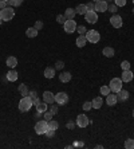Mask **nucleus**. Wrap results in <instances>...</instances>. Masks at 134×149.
<instances>
[{
  "mask_svg": "<svg viewBox=\"0 0 134 149\" xmlns=\"http://www.w3.org/2000/svg\"><path fill=\"white\" fill-rule=\"evenodd\" d=\"M131 114H133V118H134V109H133V113H131Z\"/></svg>",
  "mask_w": 134,
  "mask_h": 149,
  "instance_id": "3c124183",
  "label": "nucleus"
},
{
  "mask_svg": "<svg viewBox=\"0 0 134 149\" xmlns=\"http://www.w3.org/2000/svg\"><path fill=\"white\" fill-rule=\"evenodd\" d=\"M43 101L47 104H54L55 102V94L51 91H44L43 93Z\"/></svg>",
  "mask_w": 134,
  "mask_h": 149,
  "instance_id": "4468645a",
  "label": "nucleus"
},
{
  "mask_svg": "<svg viewBox=\"0 0 134 149\" xmlns=\"http://www.w3.org/2000/svg\"><path fill=\"white\" fill-rule=\"evenodd\" d=\"M134 78V74L131 70H124V73H122V75H121V79H122V82H131Z\"/></svg>",
  "mask_w": 134,
  "mask_h": 149,
  "instance_id": "f8f14e48",
  "label": "nucleus"
},
{
  "mask_svg": "<svg viewBox=\"0 0 134 149\" xmlns=\"http://www.w3.org/2000/svg\"><path fill=\"white\" fill-rule=\"evenodd\" d=\"M133 14H134V8H133Z\"/></svg>",
  "mask_w": 134,
  "mask_h": 149,
  "instance_id": "864d4df0",
  "label": "nucleus"
},
{
  "mask_svg": "<svg viewBox=\"0 0 134 149\" xmlns=\"http://www.w3.org/2000/svg\"><path fill=\"white\" fill-rule=\"evenodd\" d=\"M4 1H8V0H4Z\"/></svg>",
  "mask_w": 134,
  "mask_h": 149,
  "instance_id": "6e6d98bb",
  "label": "nucleus"
},
{
  "mask_svg": "<svg viewBox=\"0 0 134 149\" xmlns=\"http://www.w3.org/2000/svg\"><path fill=\"white\" fill-rule=\"evenodd\" d=\"M86 7H87V11H95V3H94V1H91V3H87Z\"/></svg>",
  "mask_w": 134,
  "mask_h": 149,
  "instance_id": "a19ab883",
  "label": "nucleus"
},
{
  "mask_svg": "<svg viewBox=\"0 0 134 149\" xmlns=\"http://www.w3.org/2000/svg\"><path fill=\"white\" fill-rule=\"evenodd\" d=\"M75 43H76V46H78V47H85V46H86V43H87L86 35H78V38H76Z\"/></svg>",
  "mask_w": 134,
  "mask_h": 149,
  "instance_id": "a211bd4d",
  "label": "nucleus"
},
{
  "mask_svg": "<svg viewBox=\"0 0 134 149\" xmlns=\"http://www.w3.org/2000/svg\"><path fill=\"white\" fill-rule=\"evenodd\" d=\"M48 129V122L46 120H40L35 124V133L36 134H46Z\"/></svg>",
  "mask_w": 134,
  "mask_h": 149,
  "instance_id": "7ed1b4c3",
  "label": "nucleus"
},
{
  "mask_svg": "<svg viewBox=\"0 0 134 149\" xmlns=\"http://www.w3.org/2000/svg\"><path fill=\"white\" fill-rule=\"evenodd\" d=\"M65 67V62L63 61H56L55 63V70H62Z\"/></svg>",
  "mask_w": 134,
  "mask_h": 149,
  "instance_id": "4c0bfd02",
  "label": "nucleus"
},
{
  "mask_svg": "<svg viewBox=\"0 0 134 149\" xmlns=\"http://www.w3.org/2000/svg\"><path fill=\"white\" fill-rule=\"evenodd\" d=\"M133 3H134V0H133Z\"/></svg>",
  "mask_w": 134,
  "mask_h": 149,
  "instance_id": "4d7b16f0",
  "label": "nucleus"
},
{
  "mask_svg": "<svg viewBox=\"0 0 134 149\" xmlns=\"http://www.w3.org/2000/svg\"><path fill=\"white\" fill-rule=\"evenodd\" d=\"M76 23L74 19H67V20L65 22V24H63V28H65V31L67 32V34H72V32L76 31Z\"/></svg>",
  "mask_w": 134,
  "mask_h": 149,
  "instance_id": "423d86ee",
  "label": "nucleus"
},
{
  "mask_svg": "<svg viewBox=\"0 0 134 149\" xmlns=\"http://www.w3.org/2000/svg\"><path fill=\"white\" fill-rule=\"evenodd\" d=\"M75 11H76V14H78V15H83V16H85V14L87 12L86 4H79L78 7L75 8Z\"/></svg>",
  "mask_w": 134,
  "mask_h": 149,
  "instance_id": "a878e982",
  "label": "nucleus"
},
{
  "mask_svg": "<svg viewBox=\"0 0 134 149\" xmlns=\"http://www.w3.org/2000/svg\"><path fill=\"white\" fill-rule=\"evenodd\" d=\"M93 1H94V3H95V1H98V0H93Z\"/></svg>",
  "mask_w": 134,
  "mask_h": 149,
  "instance_id": "603ef678",
  "label": "nucleus"
},
{
  "mask_svg": "<svg viewBox=\"0 0 134 149\" xmlns=\"http://www.w3.org/2000/svg\"><path fill=\"white\" fill-rule=\"evenodd\" d=\"M56 130H54V129H47V132H46V136H47L48 139H52L54 137V134H55Z\"/></svg>",
  "mask_w": 134,
  "mask_h": 149,
  "instance_id": "ea45409f",
  "label": "nucleus"
},
{
  "mask_svg": "<svg viewBox=\"0 0 134 149\" xmlns=\"http://www.w3.org/2000/svg\"><path fill=\"white\" fill-rule=\"evenodd\" d=\"M6 7H8L7 1H4V0H0V8L3 10V8H6Z\"/></svg>",
  "mask_w": 134,
  "mask_h": 149,
  "instance_id": "de8ad7c7",
  "label": "nucleus"
},
{
  "mask_svg": "<svg viewBox=\"0 0 134 149\" xmlns=\"http://www.w3.org/2000/svg\"><path fill=\"white\" fill-rule=\"evenodd\" d=\"M26 35H27L28 38H36L38 36V30L35 27H30L26 30Z\"/></svg>",
  "mask_w": 134,
  "mask_h": 149,
  "instance_id": "4be33fe9",
  "label": "nucleus"
},
{
  "mask_svg": "<svg viewBox=\"0 0 134 149\" xmlns=\"http://www.w3.org/2000/svg\"><path fill=\"white\" fill-rule=\"evenodd\" d=\"M102 54L106 56V58H113L114 54H115V51H114L113 47H105V49L102 50Z\"/></svg>",
  "mask_w": 134,
  "mask_h": 149,
  "instance_id": "412c9836",
  "label": "nucleus"
},
{
  "mask_svg": "<svg viewBox=\"0 0 134 149\" xmlns=\"http://www.w3.org/2000/svg\"><path fill=\"white\" fill-rule=\"evenodd\" d=\"M28 87L27 85H24V83H22V85H19V93H20L22 97H27L28 95Z\"/></svg>",
  "mask_w": 134,
  "mask_h": 149,
  "instance_id": "393cba45",
  "label": "nucleus"
},
{
  "mask_svg": "<svg viewBox=\"0 0 134 149\" xmlns=\"http://www.w3.org/2000/svg\"><path fill=\"white\" fill-rule=\"evenodd\" d=\"M72 146H74V148H83V146H85V142L83 141H75L74 144H72Z\"/></svg>",
  "mask_w": 134,
  "mask_h": 149,
  "instance_id": "79ce46f5",
  "label": "nucleus"
},
{
  "mask_svg": "<svg viewBox=\"0 0 134 149\" xmlns=\"http://www.w3.org/2000/svg\"><path fill=\"white\" fill-rule=\"evenodd\" d=\"M110 24L113 26L114 28H121V27H122V24H124V22H122V17H121L119 15L114 14L113 16L110 17Z\"/></svg>",
  "mask_w": 134,
  "mask_h": 149,
  "instance_id": "9d476101",
  "label": "nucleus"
},
{
  "mask_svg": "<svg viewBox=\"0 0 134 149\" xmlns=\"http://www.w3.org/2000/svg\"><path fill=\"white\" fill-rule=\"evenodd\" d=\"M117 98L119 102H125V101L129 100V91L127 90H124V89H121L117 93Z\"/></svg>",
  "mask_w": 134,
  "mask_h": 149,
  "instance_id": "2eb2a0df",
  "label": "nucleus"
},
{
  "mask_svg": "<svg viewBox=\"0 0 134 149\" xmlns=\"http://www.w3.org/2000/svg\"><path fill=\"white\" fill-rule=\"evenodd\" d=\"M76 31H78L79 35H85L87 32V30H86L85 26H78V27H76Z\"/></svg>",
  "mask_w": 134,
  "mask_h": 149,
  "instance_id": "f704fd0d",
  "label": "nucleus"
},
{
  "mask_svg": "<svg viewBox=\"0 0 134 149\" xmlns=\"http://www.w3.org/2000/svg\"><path fill=\"white\" fill-rule=\"evenodd\" d=\"M15 16V11L14 7H6L1 10L0 12V17L3 19V22H8V20H12Z\"/></svg>",
  "mask_w": 134,
  "mask_h": 149,
  "instance_id": "f03ea898",
  "label": "nucleus"
},
{
  "mask_svg": "<svg viewBox=\"0 0 134 149\" xmlns=\"http://www.w3.org/2000/svg\"><path fill=\"white\" fill-rule=\"evenodd\" d=\"M101 94H102V95H105V97H106V95H109V94H110V87L106 86V85H105V86H102V87H101Z\"/></svg>",
  "mask_w": 134,
  "mask_h": 149,
  "instance_id": "7c9ffc66",
  "label": "nucleus"
},
{
  "mask_svg": "<svg viewBox=\"0 0 134 149\" xmlns=\"http://www.w3.org/2000/svg\"><path fill=\"white\" fill-rule=\"evenodd\" d=\"M82 109H83V110H85V111H87V110H91V109H93V105H91V102H89V101H87V102H85V104H83Z\"/></svg>",
  "mask_w": 134,
  "mask_h": 149,
  "instance_id": "c9c22d12",
  "label": "nucleus"
},
{
  "mask_svg": "<svg viewBox=\"0 0 134 149\" xmlns=\"http://www.w3.org/2000/svg\"><path fill=\"white\" fill-rule=\"evenodd\" d=\"M1 22H3V19H1V17H0V24H1Z\"/></svg>",
  "mask_w": 134,
  "mask_h": 149,
  "instance_id": "8fccbe9b",
  "label": "nucleus"
},
{
  "mask_svg": "<svg viewBox=\"0 0 134 149\" xmlns=\"http://www.w3.org/2000/svg\"><path fill=\"white\" fill-rule=\"evenodd\" d=\"M85 20L89 22L90 24H95L97 22H98V14H97V11H87L86 14H85Z\"/></svg>",
  "mask_w": 134,
  "mask_h": 149,
  "instance_id": "0eeeda50",
  "label": "nucleus"
},
{
  "mask_svg": "<svg viewBox=\"0 0 134 149\" xmlns=\"http://www.w3.org/2000/svg\"><path fill=\"white\" fill-rule=\"evenodd\" d=\"M118 102V98H117V94H109V95H106V104L109 105V106H114V105Z\"/></svg>",
  "mask_w": 134,
  "mask_h": 149,
  "instance_id": "dca6fc26",
  "label": "nucleus"
},
{
  "mask_svg": "<svg viewBox=\"0 0 134 149\" xmlns=\"http://www.w3.org/2000/svg\"><path fill=\"white\" fill-rule=\"evenodd\" d=\"M23 1L24 0H8L7 4H8V7H19V6H22Z\"/></svg>",
  "mask_w": 134,
  "mask_h": 149,
  "instance_id": "cd10ccee",
  "label": "nucleus"
},
{
  "mask_svg": "<svg viewBox=\"0 0 134 149\" xmlns=\"http://www.w3.org/2000/svg\"><path fill=\"white\" fill-rule=\"evenodd\" d=\"M6 63H7V66L10 67V69H15V67L17 66V58L16 56H8Z\"/></svg>",
  "mask_w": 134,
  "mask_h": 149,
  "instance_id": "aec40b11",
  "label": "nucleus"
},
{
  "mask_svg": "<svg viewBox=\"0 0 134 149\" xmlns=\"http://www.w3.org/2000/svg\"><path fill=\"white\" fill-rule=\"evenodd\" d=\"M55 101L58 105H66L69 102V95L65 91H60V93H56L55 95Z\"/></svg>",
  "mask_w": 134,
  "mask_h": 149,
  "instance_id": "1a4fd4ad",
  "label": "nucleus"
},
{
  "mask_svg": "<svg viewBox=\"0 0 134 149\" xmlns=\"http://www.w3.org/2000/svg\"><path fill=\"white\" fill-rule=\"evenodd\" d=\"M6 77H7L8 82H15V81H17V78H19V74H17V71L15 69H11L10 71L6 74Z\"/></svg>",
  "mask_w": 134,
  "mask_h": 149,
  "instance_id": "ddd939ff",
  "label": "nucleus"
},
{
  "mask_svg": "<svg viewBox=\"0 0 134 149\" xmlns=\"http://www.w3.org/2000/svg\"><path fill=\"white\" fill-rule=\"evenodd\" d=\"M122 86H124V82H122L121 78H113V79L110 81V85H109L110 91H114V93H118V91L122 89Z\"/></svg>",
  "mask_w": 134,
  "mask_h": 149,
  "instance_id": "39448f33",
  "label": "nucleus"
},
{
  "mask_svg": "<svg viewBox=\"0 0 134 149\" xmlns=\"http://www.w3.org/2000/svg\"><path fill=\"white\" fill-rule=\"evenodd\" d=\"M0 12H1V8H0Z\"/></svg>",
  "mask_w": 134,
  "mask_h": 149,
  "instance_id": "5fc2aeb1",
  "label": "nucleus"
},
{
  "mask_svg": "<svg viewBox=\"0 0 134 149\" xmlns=\"http://www.w3.org/2000/svg\"><path fill=\"white\" fill-rule=\"evenodd\" d=\"M75 125H76V124H75L74 121H69L66 126H67V129H74V128H75Z\"/></svg>",
  "mask_w": 134,
  "mask_h": 149,
  "instance_id": "49530a36",
  "label": "nucleus"
},
{
  "mask_svg": "<svg viewBox=\"0 0 134 149\" xmlns=\"http://www.w3.org/2000/svg\"><path fill=\"white\" fill-rule=\"evenodd\" d=\"M39 104H40L39 97H36V98H34V100H32V105H35V106H36V105H39Z\"/></svg>",
  "mask_w": 134,
  "mask_h": 149,
  "instance_id": "09e8293b",
  "label": "nucleus"
},
{
  "mask_svg": "<svg viewBox=\"0 0 134 149\" xmlns=\"http://www.w3.org/2000/svg\"><path fill=\"white\" fill-rule=\"evenodd\" d=\"M107 7H109V4H107L106 0H98V1H95V11H99V12H106Z\"/></svg>",
  "mask_w": 134,
  "mask_h": 149,
  "instance_id": "9b49d317",
  "label": "nucleus"
},
{
  "mask_svg": "<svg viewBox=\"0 0 134 149\" xmlns=\"http://www.w3.org/2000/svg\"><path fill=\"white\" fill-rule=\"evenodd\" d=\"M44 77L47 79H52V78L55 77V67H46Z\"/></svg>",
  "mask_w": 134,
  "mask_h": 149,
  "instance_id": "6ab92c4d",
  "label": "nucleus"
},
{
  "mask_svg": "<svg viewBox=\"0 0 134 149\" xmlns=\"http://www.w3.org/2000/svg\"><path fill=\"white\" fill-rule=\"evenodd\" d=\"M35 28H36V30H42V28H43V22L42 20H38V22H35V26H34Z\"/></svg>",
  "mask_w": 134,
  "mask_h": 149,
  "instance_id": "37998d69",
  "label": "nucleus"
},
{
  "mask_svg": "<svg viewBox=\"0 0 134 149\" xmlns=\"http://www.w3.org/2000/svg\"><path fill=\"white\" fill-rule=\"evenodd\" d=\"M118 10V7L115 6V4H109V7H107V11H110L111 14H115Z\"/></svg>",
  "mask_w": 134,
  "mask_h": 149,
  "instance_id": "e433bc0d",
  "label": "nucleus"
},
{
  "mask_svg": "<svg viewBox=\"0 0 134 149\" xmlns=\"http://www.w3.org/2000/svg\"><path fill=\"white\" fill-rule=\"evenodd\" d=\"M32 108V100L30 97H23L20 100V102H19V110L22 111V113H27L30 109Z\"/></svg>",
  "mask_w": 134,
  "mask_h": 149,
  "instance_id": "f257e3e1",
  "label": "nucleus"
},
{
  "mask_svg": "<svg viewBox=\"0 0 134 149\" xmlns=\"http://www.w3.org/2000/svg\"><path fill=\"white\" fill-rule=\"evenodd\" d=\"M35 108H36V111H40V113H44V111H47V110H48V104H47V102H44V101H43V102H40V104H39V105H36Z\"/></svg>",
  "mask_w": 134,
  "mask_h": 149,
  "instance_id": "b1692460",
  "label": "nucleus"
},
{
  "mask_svg": "<svg viewBox=\"0 0 134 149\" xmlns=\"http://www.w3.org/2000/svg\"><path fill=\"white\" fill-rule=\"evenodd\" d=\"M75 124L78 125L79 128H86L87 125L90 124V121H89V118H87L86 114H79L75 120Z\"/></svg>",
  "mask_w": 134,
  "mask_h": 149,
  "instance_id": "6e6552de",
  "label": "nucleus"
},
{
  "mask_svg": "<svg viewBox=\"0 0 134 149\" xmlns=\"http://www.w3.org/2000/svg\"><path fill=\"white\" fill-rule=\"evenodd\" d=\"M125 148L126 149H134V140L133 139H127L125 141Z\"/></svg>",
  "mask_w": 134,
  "mask_h": 149,
  "instance_id": "c85d7f7f",
  "label": "nucleus"
},
{
  "mask_svg": "<svg viewBox=\"0 0 134 149\" xmlns=\"http://www.w3.org/2000/svg\"><path fill=\"white\" fill-rule=\"evenodd\" d=\"M66 20H67V19H66L65 15H58V16H56V23H59V24H65Z\"/></svg>",
  "mask_w": 134,
  "mask_h": 149,
  "instance_id": "72a5a7b5",
  "label": "nucleus"
},
{
  "mask_svg": "<svg viewBox=\"0 0 134 149\" xmlns=\"http://www.w3.org/2000/svg\"><path fill=\"white\" fill-rule=\"evenodd\" d=\"M102 104H103L102 97H95L93 100V102H91V105H93V109H99L101 106H102Z\"/></svg>",
  "mask_w": 134,
  "mask_h": 149,
  "instance_id": "5701e85b",
  "label": "nucleus"
},
{
  "mask_svg": "<svg viewBox=\"0 0 134 149\" xmlns=\"http://www.w3.org/2000/svg\"><path fill=\"white\" fill-rule=\"evenodd\" d=\"M86 39H87V42H90V43H98V42L101 40V34L97 30H90V31H87L86 34Z\"/></svg>",
  "mask_w": 134,
  "mask_h": 149,
  "instance_id": "20e7f679",
  "label": "nucleus"
},
{
  "mask_svg": "<svg viewBox=\"0 0 134 149\" xmlns=\"http://www.w3.org/2000/svg\"><path fill=\"white\" fill-rule=\"evenodd\" d=\"M106 1H107V0H106Z\"/></svg>",
  "mask_w": 134,
  "mask_h": 149,
  "instance_id": "13d9d810",
  "label": "nucleus"
},
{
  "mask_svg": "<svg viewBox=\"0 0 134 149\" xmlns=\"http://www.w3.org/2000/svg\"><path fill=\"white\" fill-rule=\"evenodd\" d=\"M58 128H59V124L56 121H54V120L48 121V129H54V130H56Z\"/></svg>",
  "mask_w": 134,
  "mask_h": 149,
  "instance_id": "c756f323",
  "label": "nucleus"
},
{
  "mask_svg": "<svg viewBox=\"0 0 134 149\" xmlns=\"http://www.w3.org/2000/svg\"><path fill=\"white\" fill-rule=\"evenodd\" d=\"M48 110L51 111L52 116H54V114H56V113H58V106H56V105H52V106H50V108H48Z\"/></svg>",
  "mask_w": 134,
  "mask_h": 149,
  "instance_id": "c03bdc74",
  "label": "nucleus"
},
{
  "mask_svg": "<svg viewBox=\"0 0 134 149\" xmlns=\"http://www.w3.org/2000/svg\"><path fill=\"white\" fill-rule=\"evenodd\" d=\"M121 67H122V70H130L131 65H130L129 61H124V62L121 63Z\"/></svg>",
  "mask_w": 134,
  "mask_h": 149,
  "instance_id": "473e14b6",
  "label": "nucleus"
},
{
  "mask_svg": "<svg viewBox=\"0 0 134 149\" xmlns=\"http://www.w3.org/2000/svg\"><path fill=\"white\" fill-rule=\"evenodd\" d=\"M28 97L31 98V100H34V98L38 97V93H36L35 90H30V91H28Z\"/></svg>",
  "mask_w": 134,
  "mask_h": 149,
  "instance_id": "a18cd8bd",
  "label": "nucleus"
},
{
  "mask_svg": "<svg viewBox=\"0 0 134 149\" xmlns=\"http://www.w3.org/2000/svg\"><path fill=\"white\" fill-rule=\"evenodd\" d=\"M59 79H60V82H63V83L70 82V81H71V73L63 71V73H60V75H59Z\"/></svg>",
  "mask_w": 134,
  "mask_h": 149,
  "instance_id": "f3484780",
  "label": "nucleus"
},
{
  "mask_svg": "<svg viewBox=\"0 0 134 149\" xmlns=\"http://www.w3.org/2000/svg\"><path fill=\"white\" fill-rule=\"evenodd\" d=\"M114 4L117 7H124V6H126V0H114Z\"/></svg>",
  "mask_w": 134,
  "mask_h": 149,
  "instance_id": "58836bf2",
  "label": "nucleus"
},
{
  "mask_svg": "<svg viewBox=\"0 0 134 149\" xmlns=\"http://www.w3.org/2000/svg\"><path fill=\"white\" fill-rule=\"evenodd\" d=\"M43 118H44L46 121H51L52 120V113L50 110H47V111H44V113H43Z\"/></svg>",
  "mask_w": 134,
  "mask_h": 149,
  "instance_id": "2f4dec72",
  "label": "nucleus"
},
{
  "mask_svg": "<svg viewBox=\"0 0 134 149\" xmlns=\"http://www.w3.org/2000/svg\"><path fill=\"white\" fill-rule=\"evenodd\" d=\"M76 15V11L74 10V8H67L65 12V16L66 19H74V16Z\"/></svg>",
  "mask_w": 134,
  "mask_h": 149,
  "instance_id": "bb28decb",
  "label": "nucleus"
}]
</instances>
